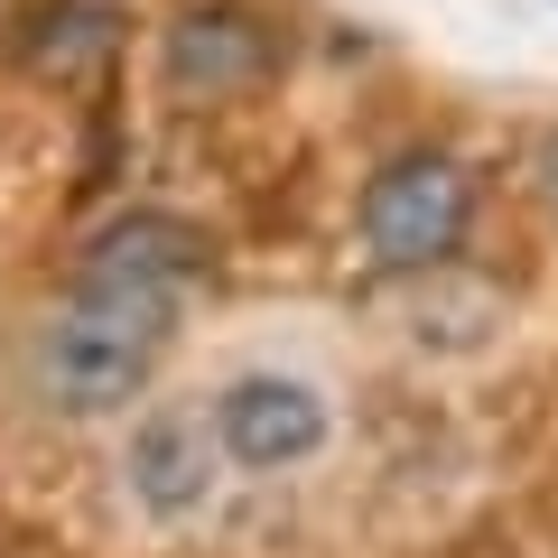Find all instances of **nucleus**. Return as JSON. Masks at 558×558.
Returning <instances> with one entry per match:
<instances>
[{
  "instance_id": "nucleus-1",
  "label": "nucleus",
  "mask_w": 558,
  "mask_h": 558,
  "mask_svg": "<svg viewBox=\"0 0 558 558\" xmlns=\"http://www.w3.org/2000/svg\"><path fill=\"white\" fill-rule=\"evenodd\" d=\"M205 270H215V242L168 205H131V215L94 223L38 344H28V391L57 418L131 410L149 391V373H159V354L178 344Z\"/></svg>"
},
{
  "instance_id": "nucleus-4",
  "label": "nucleus",
  "mask_w": 558,
  "mask_h": 558,
  "mask_svg": "<svg viewBox=\"0 0 558 558\" xmlns=\"http://www.w3.org/2000/svg\"><path fill=\"white\" fill-rule=\"evenodd\" d=\"M223 438H215V418L186 410V400H168V410H149L140 428H121V457H112V484L121 502H131L149 531H186V521L215 512L223 494Z\"/></svg>"
},
{
  "instance_id": "nucleus-3",
  "label": "nucleus",
  "mask_w": 558,
  "mask_h": 558,
  "mask_svg": "<svg viewBox=\"0 0 558 558\" xmlns=\"http://www.w3.org/2000/svg\"><path fill=\"white\" fill-rule=\"evenodd\" d=\"M149 65H159V94L196 102V112H223V102L260 94L279 75V28L242 0H178L149 38Z\"/></svg>"
},
{
  "instance_id": "nucleus-7",
  "label": "nucleus",
  "mask_w": 558,
  "mask_h": 558,
  "mask_svg": "<svg viewBox=\"0 0 558 558\" xmlns=\"http://www.w3.org/2000/svg\"><path fill=\"white\" fill-rule=\"evenodd\" d=\"M539 196H549V215H558V131H549V149H539Z\"/></svg>"
},
{
  "instance_id": "nucleus-5",
  "label": "nucleus",
  "mask_w": 558,
  "mask_h": 558,
  "mask_svg": "<svg viewBox=\"0 0 558 558\" xmlns=\"http://www.w3.org/2000/svg\"><path fill=\"white\" fill-rule=\"evenodd\" d=\"M205 418H215L233 475H299L336 447V400L299 373H233L205 400Z\"/></svg>"
},
{
  "instance_id": "nucleus-6",
  "label": "nucleus",
  "mask_w": 558,
  "mask_h": 558,
  "mask_svg": "<svg viewBox=\"0 0 558 558\" xmlns=\"http://www.w3.org/2000/svg\"><path fill=\"white\" fill-rule=\"evenodd\" d=\"M121 47V0H28L10 28V65L38 84H94Z\"/></svg>"
},
{
  "instance_id": "nucleus-2",
  "label": "nucleus",
  "mask_w": 558,
  "mask_h": 558,
  "mask_svg": "<svg viewBox=\"0 0 558 558\" xmlns=\"http://www.w3.org/2000/svg\"><path fill=\"white\" fill-rule=\"evenodd\" d=\"M475 168L457 159V149H400V159H381L373 178H363L354 196V233H363V260H373L381 279H428L447 270V260L465 252V233H475Z\"/></svg>"
}]
</instances>
